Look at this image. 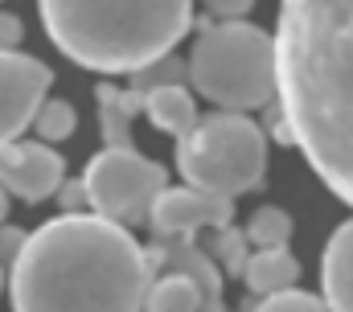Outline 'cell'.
<instances>
[{
	"mask_svg": "<svg viewBox=\"0 0 353 312\" xmlns=\"http://www.w3.org/2000/svg\"><path fill=\"white\" fill-rule=\"evenodd\" d=\"M21 37H25V25H21V17H12V12H0V50H21Z\"/></svg>",
	"mask_w": 353,
	"mask_h": 312,
	"instance_id": "obj_23",
	"label": "cell"
},
{
	"mask_svg": "<svg viewBox=\"0 0 353 312\" xmlns=\"http://www.w3.org/2000/svg\"><path fill=\"white\" fill-rule=\"evenodd\" d=\"M321 284L333 312H353V218L341 222L321 259Z\"/></svg>",
	"mask_w": 353,
	"mask_h": 312,
	"instance_id": "obj_11",
	"label": "cell"
},
{
	"mask_svg": "<svg viewBox=\"0 0 353 312\" xmlns=\"http://www.w3.org/2000/svg\"><path fill=\"white\" fill-rule=\"evenodd\" d=\"M50 41L99 75H132L189 33L193 0H37Z\"/></svg>",
	"mask_w": 353,
	"mask_h": 312,
	"instance_id": "obj_3",
	"label": "cell"
},
{
	"mask_svg": "<svg viewBox=\"0 0 353 312\" xmlns=\"http://www.w3.org/2000/svg\"><path fill=\"white\" fill-rule=\"evenodd\" d=\"M243 280L255 296H275V292H288L296 288L300 280V263L288 255V246H267V251H255L243 267Z\"/></svg>",
	"mask_w": 353,
	"mask_h": 312,
	"instance_id": "obj_14",
	"label": "cell"
},
{
	"mask_svg": "<svg viewBox=\"0 0 353 312\" xmlns=\"http://www.w3.org/2000/svg\"><path fill=\"white\" fill-rule=\"evenodd\" d=\"M66 181V160L54 144L46 140H8L0 144V185L21 197V202H46L50 193H58V185Z\"/></svg>",
	"mask_w": 353,
	"mask_h": 312,
	"instance_id": "obj_8",
	"label": "cell"
},
{
	"mask_svg": "<svg viewBox=\"0 0 353 312\" xmlns=\"http://www.w3.org/2000/svg\"><path fill=\"white\" fill-rule=\"evenodd\" d=\"M205 251H210L214 263H222L226 271H239V275H243V267H247V259H251V255H247V231L239 234L234 226H218Z\"/></svg>",
	"mask_w": 353,
	"mask_h": 312,
	"instance_id": "obj_19",
	"label": "cell"
},
{
	"mask_svg": "<svg viewBox=\"0 0 353 312\" xmlns=\"http://www.w3.org/2000/svg\"><path fill=\"white\" fill-rule=\"evenodd\" d=\"M144 312H201V292H197V284L189 275L165 271L161 280L148 284Z\"/></svg>",
	"mask_w": 353,
	"mask_h": 312,
	"instance_id": "obj_15",
	"label": "cell"
},
{
	"mask_svg": "<svg viewBox=\"0 0 353 312\" xmlns=\"http://www.w3.org/2000/svg\"><path fill=\"white\" fill-rule=\"evenodd\" d=\"M4 214H8V189L0 185V222H4Z\"/></svg>",
	"mask_w": 353,
	"mask_h": 312,
	"instance_id": "obj_25",
	"label": "cell"
},
{
	"mask_svg": "<svg viewBox=\"0 0 353 312\" xmlns=\"http://www.w3.org/2000/svg\"><path fill=\"white\" fill-rule=\"evenodd\" d=\"M25 238H29V234L17 231V226H4V231H0V263H4V267H12V263H17V255H21Z\"/></svg>",
	"mask_w": 353,
	"mask_h": 312,
	"instance_id": "obj_22",
	"label": "cell"
},
{
	"mask_svg": "<svg viewBox=\"0 0 353 312\" xmlns=\"http://www.w3.org/2000/svg\"><path fill=\"white\" fill-rule=\"evenodd\" d=\"M144 255H148L152 271L161 267V271L189 275L197 284V292H201V312H218V304H222V271L210 259V251H197L185 238H157V246L144 251Z\"/></svg>",
	"mask_w": 353,
	"mask_h": 312,
	"instance_id": "obj_10",
	"label": "cell"
},
{
	"mask_svg": "<svg viewBox=\"0 0 353 312\" xmlns=\"http://www.w3.org/2000/svg\"><path fill=\"white\" fill-rule=\"evenodd\" d=\"M275 78L292 144L353 206V0H283Z\"/></svg>",
	"mask_w": 353,
	"mask_h": 312,
	"instance_id": "obj_1",
	"label": "cell"
},
{
	"mask_svg": "<svg viewBox=\"0 0 353 312\" xmlns=\"http://www.w3.org/2000/svg\"><path fill=\"white\" fill-rule=\"evenodd\" d=\"M201 4H205L210 17H218V21H243L255 0H201Z\"/></svg>",
	"mask_w": 353,
	"mask_h": 312,
	"instance_id": "obj_21",
	"label": "cell"
},
{
	"mask_svg": "<svg viewBox=\"0 0 353 312\" xmlns=\"http://www.w3.org/2000/svg\"><path fill=\"white\" fill-rule=\"evenodd\" d=\"M251 312H333V309H329V300H321V296H312V292L288 288V292L263 296V304H255Z\"/></svg>",
	"mask_w": 353,
	"mask_h": 312,
	"instance_id": "obj_20",
	"label": "cell"
},
{
	"mask_svg": "<svg viewBox=\"0 0 353 312\" xmlns=\"http://www.w3.org/2000/svg\"><path fill=\"white\" fill-rule=\"evenodd\" d=\"M189 82L222 111H255L279 95L275 37L247 21H218L201 29L189 54Z\"/></svg>",
	"mask_w": 353,
	"mask_h": 312,
	"instance_id": "obj_4",
	"label": "cell"
},
{
	"mask_svg": "<svg viewBox=\"0 0 353 312\" xmlns=\"http://www.w3.org/2000/svg\"><path fill=\"white\" fill-rule=\"evenodd\" d=\"M8 271L12 312H144L152 284L144 246L99 214L37 226Z\"/></svg>",
	"mask_w": 353,
	"mask_h": 312,
	"instance_id": "obj_2",
	"label": "cell"
},
{
	"mask_svg": "<svg viewBox=\"0 0 353 312\" xmlns=\"http://www.w3.org/2000/svg\"><path fill=\"white\" fill-rule=\"evenodd\" d=\"M288 238H292V218H288L279 206H263V210L251 214V222H247V242H251L255 251L288 246Z\"/></svg>",
	"mask_w": 353,
	"mask_h": 312,
	"instance_id": "obj_16",
	"label": "cell"
},
{
	"mask_svg": "<svg viewBox=\"0 0 353 312\" xmlns=\"http://www.w3.org/2000/svg\"><path fill=\"white\" fill-rule=\"evenodd\" d=\"M58 197H62V206H66V214H79L83 206H87V185L83 181H74V185H58Z\"/></svg>",
	"mask_w": 353,
	"mask_h": 312,
	"instance_id": "obj_24",
	"label": "cell"
},
{
	"mask_svg": "<svg viewBox=\"0 0 353 312\" xmlns=\"http://www.w3.org/2000/svg\"><path fill=\"white\" fill-rule=\"evenodd\" d=\"M4 271H8V267H4V263H0V292H4Z\"/></svg>",
	"mask_w": 353,
	"mask_h": 312,
	"instance_id": "obj_26",
	"label": "cell"
},
{
	"mask_svg": "<svg viewBox=\"0 0 353 312\" xmlns=\"http://www.w3.org/2000/svg\"><path fill=\"white\" fill-rule=\"evenodd\" d=\"M74 128H79V115H74V107H70L66 99H46V103L37 107V119H33L37 140L58 144V140H70Z\"/></svg>",
	"mask_w": 353,
	"mask_h": 312,
	"instance_id": "obj_17",
	"label": "cell"
},
{
	"mask_svg": "<svg viewBox=\"0 0 353 312\" xmlns=\"http://www.w3.org/2000/svg\"><path fill=\"white\" fill-rule=\"evenodd\" d=\"M234 218V197L205 193V189H161V197L148 210V226L157 238H181L193 231H218L230 226Z\"/></svg>",
	"mask_w": 353,
	"mask_h": 312,
	"instance_id": "obj_9",
	"label": "cell"
},
{
	"mask_svg": "<svg viewBox=\"0 0 353 312\" xmlns=\"http://www.w3.org/2000/svg\"><path fill=\"white\" fill-rule=\"evenodd\" d=\"M144 115H148V124L157 132H169L176 140L189 136L201 124L197 103H193V95L185 86H157V90H148L144 95Z\"/></svg>",
	"mask_w": 353,
	"mask_h": 312,
	"instance_id": "obj_13",
	"label": "cell"
},
{
	"mask_svg": "<svg viewBox=\"0 0 353 312\" xmlns=\"http://www.w3.org/2000/svg\"><path fill=\"white\" fill-rule=\"evenodd\" d=\"M176 168L193 189L243 197L263 185L267 136L247 111H214L176 140Z\"/></svg>",
	"mask_w": 353,
	"mask_h": 312,
	"instance_id": "obj_5",
	"label": "cell"
},
{
	"mask_svg": "<svg viewBox=\"0 0 353 312\" xmlns=\"http://www.w3.org/2000/svg\"><path fill=\"white\" fill-rule=\"evenodd\" d=\"M54 70L21 50H0V144L25 136L50 99Z\"/></svg>",
	"mask_w": 353,
	"mask_h": 312,
	"instance_id": "obj_7",
	"label": "cell"
},
{
	"mask_svg": "<svg viewBox=\"0 0 353 312\" xmlns=\"http://www.w3.org/2000/svg\"><path fill=\"white\" fill-rule=\"evenodd\" d=\"M94 99H99V124H103L107 148H132V119L144 115V95L136 86L123 90V86L103 82L94 90Z\"/></svg>",
	"mask_w": 353,
	"mask_h": 312,
	"instance_id": "obj_12",
	"label": "cell"
},
{
	"mask_svg": "<svg viewBox=\"0 0 353 312\" xmlns=\"http://www.w3.org/2000/svg\"><path fill=\"white\" fill-rule=\"evenodd\" d=\"M185 82H189V62H181L173 54H165V58H157V62L132 70V86H136L140 95H148V90H157V86H185Z\"/></svg>",
	"mask_w": 353,
	"mask_h": 312,
	"instance_id": "obj_18",
	"label": "cell"
},
{
	"mask_svg": "<svg viewBox=\"0 0 353 312\" xmlns=\"http://www.w3.org/2000/svg\"><path fill=\"white\" fill-rule=\"evenodd\" d=\"M83 185H87V206L99 218L132 231L148 222L152 202L161 197V189H169V173L136 148H103L87 160Z\"/></svg>",
	"mask_w": 353,
	"mask_h": 312,
	"instance_id": "obj_6",
	"label": "cell"
}]
</instances>
